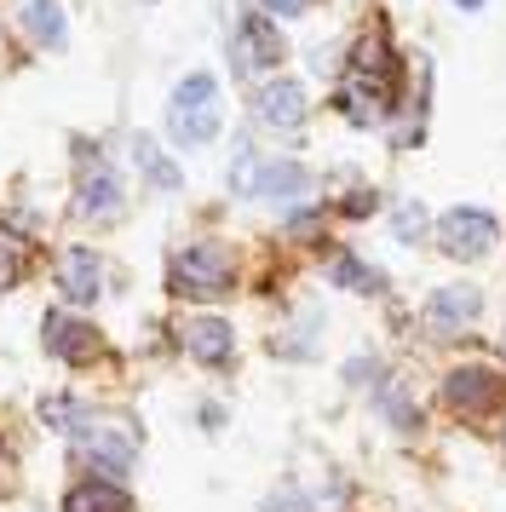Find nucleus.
<instances>
[{
	"label": "nucleus",
	"instance_id": "1",
	"mask_svg": "<svg viewBox=\"0 0 506 512\" xmlns=\"http://www.w3.org/2000/svg\"><path fill=\"white\" fill-rule=\"evenodd\" d=\"M437 403L460 426H495V420H506V369L483 363V357H460L437 380Z\"/></svg>",
	"mask_w": 506,
	"mask_h": 512
},
{
	"label": "nucleus",
	"instance_id": "2",
	"mask_svg": "<svg viewBox=\"0 0 506 512\" xmlns=\"http://www.w3.org/2000/svg\"><path fill=\"white\" fill-rule=\"evenodd\" d=\"M167 288L179 300H225L236 288V254L225 242H190L167 259Z\"/></svg>",
	"mask_w": 506,
	"mask_h": 512
},
{
	"label": "nucleus",
	"instance_id": "3",
	"mask_svg": "<svg viewBox=\"0 0 506 512\" xmlns=\"http://www.w3.org/2000/svg\"><path fill=\"white\" fill-rule=\"evenodd\" d=\"M219 127H225V116H219V81L202 70L184 75L173 87V98H167V133H173V144L202 150V144L219 139Z\"/></svg>",
	"mask_w": 506,
	"mask_h": 512
},
{
	"label": "nucleus",
	"instance_id": "4",
	"mask_svg": "<svg viewBox=\"0 0 506 512\" xmlns=\"http://www.w3.org/2000/svg\"><path fill=\"white\" fill-rule=\"evenodd\" d=\"M69 461L87 466V478H110L121 484L138 466V432L127 420H87L75 438H69Z\"/></svg>",
	"mask_w": 506,
	"mask_h": 512
},
{
	"label": "nucleus",
	"instance_id": "5",
	"mask_svg": "<svg viewBox=\"0 0 506 512\" xmlns=\"http://www.w3.org/2000/svg\"><path fill=\"white\" fill-rule=\"evenodd\" d=\"M420 317H426L437 340H460V334H472L483 323V288L478 282H443V288L426 294Z\"/></svg>",
	"mask_w": 506,
	"mask_h": 512
},
{
	"label": "nucleus",
	"instance_id": "6",
	"mask_svg": "<svg viewBox=\"0 0 506 512\" xmlns=\"http://www.w3.org/2000/svg\"><path fill=\"white\" fill-rule=\"evenodd\" d=\"M437 248L449 259H460V265H472V259H483L489 248H495V236H501V219L489 208H449L443 219L432 225Z\"/></svg>",
	"mask_w": 506,
	"mask_h": 512
},
{
	"label": "nucleus",
	"instance_id": "7",
	"mask_svg": "<svg viewBox=\"0 0 506 512\" xmlns=\"http://www.w3.org/2000/svg\"><path fill=\"white\" fill-rule=\"evenodd\" d=\"M41 346H46L52 363H64V369H87V363L104 357V334H98L81 311H46Z\"/></svg>",
	"mask_w": 506,
	"mask_h": 512
},
{
	"label": "nucleus",
	"instance_id": "8",
	"mask_svg": "<svg viewBox=\"0 0 506 512\" xmlns=\"http://www.w3.org/2000/svg\"><path fill=\"white\" fill-rule=\"evenodd\" d=\"M179 346H184V357L196 363V369H230L236 363V323L230 317H213V311H202V317H190L184 323V334H179Z\"/></svg>",
	"mask_w": 506,
	"mask_h": 512
},
{
	"label": "nucleus",
	"instance_id": "9",
	"mask_svg": "<svg viewBox=\"0 0 506 512\" xmlns=\"http://www.w3.org/2000/svg\"><path fill=\"white\" fill-rule=\"evenodd\" d=\"M253 116H259V127H265V133H299V127H305V116H311V98H305V87H299V81L271 75V81L253 93Z\"/></svg>",
	"mask_w": 506,
	"mask_h": 512
},
{
	"label": "nucleus",
	"instance_id": "10",
	"mask_svg": "<svg viewBox=\"0 0 506 512\" xmlns=\"http://www.w3.org/2000/svg\"><path fill=\"white\" fill-rule=\"evenodd\" d=\"M75 208H81V219H92V225L121 219V208H127V185H121V173L104 167V162H87L81 167V179H75Z\"/></svg>",
	"mask_w": 506,
	"mask_h": 512
},
{
	"label": "nucleus",
	"instance_id": "11",
	"mask_svg": "<svg viewBox=\"0 0 506 512\" xmlns=\"http://www.w3.org/2000/svg\"><path fill=\"white\" fill-rule=\"evenodd\" d=\"M368 403H374V415L386 420L397 438H420V426H426V403H420V392H414L403 374H386V380L368 392Z\"/></svg>",
	"mask_w": 506,
	"mask_h": 512
},
{
	"label": "nucleus",
	"instance_id": "12",
	"mask_svg": "<svg viewBox=\"0 0 506 512\" xmlns=\"http://www.w3.org/2000/svg\"><path fill=\"white\" fill-rule=\"evenodd\" d=\"M52 282H58V294H64L75 311H87V305L104 294V259L92 254V248H64L58 265H52Z\"/></svg>",
	"mask_w": 506,
	"mask_h": 512
},
{
	"label": "nucleus",
	"instance_id": "13",
	"mask_svg": "<svg viewBox=\"0 0 506 512\" xmlns=\"http://www.w3.org/2000/svg\"><path fill=\"white\" fill-rule=\"evenodd\" d=\"M282 52H288V41L276 35L271 18H242L236 24V41H230V58H236V70H276L282 64Z\"/></svg>",
	"mask_w": 506,
	"mask_h": 512
},
{
	"label": "nucleus",
	"instance_id": "14",
	"mask_svg": "<svg viewBox=\"0 0 506 512\" xmlns=\"http://www.w3.org/2000/svg\"><path fill=\"white\" fill-rule=\"evenodd\" d=\"M334 104H340V116L351 121V127H380L386 110H391V87H380V81H368V75H357V70H345Z\"/></svg>",
	"mask_w": 506,
	"mask_h": 512
},
{
	"label": "nucleus",
	"instance_id": "15",
	"mask_svg": "<svg viewBox=\"0 0 506 512\" xmlns=\"http://www.w3.org/2000/svg\"><path fill=\"white\" fill-rule=\"evenodd\" d=\"M64 512H133V495L110 478H81V484H69Z\"/></svg>",
	"mask_w": 506,
	"mask_h": 512
},
{
	"label": "nucleus",
	"instance_id": "16",
	"mask_svg": "<svg viewBox=\"0 0 506 512\" xmlns=\"http://www.w3.org/2000/svg\"><path fill=\"white\" fill-rule=\"evenodd\" d=\"M328 282H334V288H345V294H368V300H374V294H386V271H374V265H368V259H357V254H328Z\"/></svg>",
	"mask_w": 506,
	"mask_h": 512
},
{
	"label": "nucleus",
	"instance_id": "17",
	"mask_svg": "<svg viewBox=\"0 0 506 512\" xmlns=\"http://www.w3.org/2000/svg\"><path fill=\"white\" fill-rule=\"evenodd\" d=\"M18 18H23V29H29V41H35V47H46V52L64 47L69 24H64V12H58V0H23Z\"/></svg>",
	"mask_w": 506,
	"mask_h": 512
},
{
	"label": "nucleus",
	"instance_id": "18",
	"mask_svg": "<svg viewBox=\"0 0 506 512\" xmlns=\"http://www.w3.org/2000/svg\"><path fill=\"white\" fill-rule=\"evenodd\" d=\"M311 190V173L299 162H259V185H253V196H265V202H294V196H305Z\"/></svg>",
	"mask_w": 506,
	"mask_h": 512
},
{
	"label": "nucleus",
	"instance_id": "19",
	"mask_svg": "<svg viewBox=\"0 0 506 512\" xmlns=\"http://www.w3.org/2000/svg\"><path fill=\"white\" fill-rule=\"evenodd\" d=\"M35 415H41V426L64 432V438H75V432L92 420L87 409H81V397H75V392H46L41 403H35Z\"/></svg>",
	"mask_w": 506,
	"mask_h": 512
},
{
	"label": "nucleus",
	"instance_id": "20",
	"mask_svg": "<svg viewBox=\"0 0 506 512\" xmlns=\"http://www.w3.org/2000/svg\"><path fill=\"white\" fill-rule=\"evenodd\" d=\"M133 162H138V173H144V179H150L156 190H179V185H184L179 162H173V156H161V144H156V139H144V133L133 139Z\"/></svg>",
	"mask_w": 506,
	"mask_h": 512
},
{
	"label": "nucleus",
	"instance_id": "21",
	"mask_svg": "<svg viewBox=\"0 0 506 512\" xmlns=\"http://www.w3.org/2000/svg\"><path fill=\"white\" fill-rule=\"evenodd\" d=\"M426 231H432L426 208H420V202H397V213H391V236H397V242H420Z\"/></svg>",
	"mask_w": 506,
	"mask_h": 512
},
{
	"label": "nucleus",
	"instance_id": "22",
	"mask_svg": "<svg viewBox=\"0 0 506 512\" xmlns=\"http://www.w3.org/2000/svg\"><path fill=\"white\" fill-rule=\"evenodd\" d=\"M386 374H391L386 363H380V357H368V351H363V357H351V363L340 369V380H345V386H363V392H374V386H380Z\"/></svg>",
	"mask_w": 506,
	"mask_h": 512
},
{
	"label": "nucleus",
	"instance_id": "23",
	"mask_svg": "<svg viewBox=\"0 0 506 512\" xmlns=\"http://www.w3.org/2000/svg\"><path fill=\"white\" fill-rule=\"evenodd\" d=\"M253 185H259V156L242 144L236 162H230V190H236V196H253Z\"/></svg>",
	"mask_w": 506,
	"mask_h": 512
},
{
	"label": "nucleus",
	"instance_id": "24",
	"mask_svg": "<svg viewBox=\"0 0 506 512\" xmlns=\"http://www.w3.org/2000/svg\"><path fill=\"white\" fill-rule=\"evenodd\" d=\"M259 512H317V501L299 495V489H276V495H265V507Z\"/></svg>",
	"mask_w": 506,
	"mask_h": 512
},
{
	"label": "nucleus",
	"instance_id": "25",
	"mask_svg": "<svg viewBox=\"0 0 506 512\" xmlns=\"http://www.w3.org/2000/svg\"><path fill=\"white\" fill-rule=\"evenodd\" d=\"M23 277V254L12 248V242H0V294H12Z\"/></svg>",
	"mask_w": 506,
	"mask_h": 512
},
{
	"label": "nucleus",
	"instance_id": "26",
	"mask_svg": "<svg viewBox=\"0 0 506 512\" xmlns=\"http://www.w3.org/2000/svg\"><path fill=\"white\" fill-rule=\"evenodd\" d=\"M322 231V213L317 208H294L288 213V236H317Z\"/></svg>",
	"mask_w": 506,
	"mask_h": 512
},
{
	"label": "nucleus",
	"instance_id": "27",
	"mask_svg": "<svg viewBox=\"0 0 506 512\" xmlns=\"http://www.w3.org/2000/svg\"><path fill=\"white\" fill-rule=\"evenodd\" d=\"M374 202H380L374 190H351V196L340 202V213H345V219H368V213H374Z\"/></svg>",
	"mask_w": 506,
	"mask_h": 512
},
{
	"label": "nucleus",
	"instance_id": "28",
	"mask_svg": "<svg viewBox=\"0 0 506 512\" xmlns=\"http://www.w3.org/2000/svg\"><path fill=\"white\" fill-rule=\"evenodd\" d=\"M259 6H265L271 18H299V12H305L311 0H259Z\"/></svg>",
	"mask_w": 506,
	"mask_h": 512
},
{
	"label": "nucleus",
	"instance_id": "29",
	"mask_svg": "<svg viewBox=\"0 0 506 512\" xmlns=\"http://www.w3.org/2000/svg\"><path fill=\"white\" fill-rule=\"evenodd\" d=\"M196 420H202V432H219V426H225V409H219V403H202Z\"/></svg>",
	"mask_w": 506,
	"mask_h": 512
},
{
	"label": "nucleus",
	"instance_id": "30",
	"mask_svg": "<svg viewBox=\"0 0 506 512\" xmlns=\"http://www.w3.org/2000/svg\"><path fill=\"white\" fill-rule=\"evenodd\" d=\"M12 478H18V466H12V449H6V443H0V495H6V489H12Z\"/></svg>",
	"mask_w": 506,
	"mask_h": 512
},
{
	"label": "nucleus",
	"instance_id": "31",
	"mask_svg": "<svg viewBox=\"0 0 506 512\" xmlns=\"http://www.w3.org/2000/svg\"><path fill=\"white\" fill-rule=\"evenodd\" d=\"M455 6H460V12H478L483 0H455Z\"/></svg>",
	"mask_w": 506,
	"mask_h": 512
},
{
	"label": "nucleus",
	"instance_id": "32",
	"mask_svg": "<svg viewBox=\"0 0 506 512\" xmlns=\"http://www.w3.org/2000/svg\"><path fill=\"white\" fill-rule=\"evenodd\" d=\"M501 455H506V420H501Z\"/></svg>",
	"mask_w": 506,
	"mask_h": 512
}]
</instances>
